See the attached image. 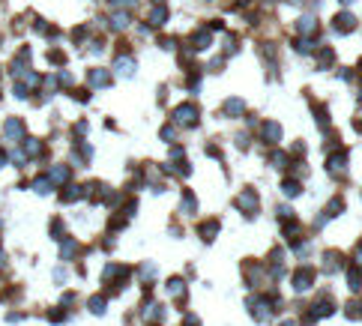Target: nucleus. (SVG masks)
I'll list each match as a JSON object with an SVG mask.
<instances>
[{
	"instance_id": "obj_5",
	"label": "nucleus",
	"mask_w": 362,
	"mask_h": 326,
	"mask_svg": "<svg viewBox=\"0 0 362 326\" xmlns=\"http://www.w3.org/2000/svg\"><path fill=\"white\" fill-rule=\"evenodd\" d=\"M69 177H72V165H54V168L48 171V180L54 183V189H57V186H66Z\"/></svg>"
},
{
	"instance_id": "obj_12",
	"label": "nucleus",
	"mask_w": 362,
	"mask_h": 326,
	"mask_svg": "<svg viewBox=\"0 0 362 326\" xmlns=\"http://www.w3.org/2000/svg\"><path fill=\"white\" fill-rule=\"evenodd\" d=\"M189 42H192V48H195V51H204V48H210L213 36H210V30L204 27V30H195V33H192V39H189Z\"/></svg>"
},
{
	"instance_id": "obj_39",
	"label": "nucleus",
	"mask_w": 362,
	"mask_h": 326,
	"mask_svg": "<svg viewBox=\"0 0 362 326\" xmlns=\"http://www.w3.org/2000/svg\"><path fill=\"white\" fill-rule=\"evenodd\" d=\"M356 266H362V246L356 249Z\"/></svg>"
},
{
	"instance_id": "obj_19",
	"label": "nucleus",
	"mask_w": 362,
	"mask_h": 326,
	"mask_svg": "<svg viewBox=\"0 0 362 326\" xmlns=\"http://www.w3.org/2000/svg\"><path fill=\"white\" fill-rule=\"evenodd\" d=\"M296 30L302 33V36H314V33H317V21H314L311 15H302L299 24H296Z\"/></svg>"
},
{
	"instance_id": "obj_30",
	"label": "nucleus",
	"mask_w": 362,
	"mask_h": 326,
	"mask_svg": "<svg viewBox=\"0 0 362 326\" xmlns=\"http://www.w3.org/2000/svg\"><path fill=\"white\" fill-rule=\"evenodd\" d=\"M51 236H54V239H66L63 236V222H60V219H51Z\"/></svg>"
},
{
	"instance_id": "obj_25",
	"label": "nucleus",
	"mask_w": 362,
	"mask_h": 326,
	"mask_svg": "<svg viewBox=\"0 0 362 326\" xmlns=\"http://www.w3.org/2000/svg\"><path fill=\"white\" fill-rule=\"evenodd\" d=\"M87 305H90V311H93V314H105V296H90V302H87Z\"/></svg>"
},
{
	"instance_id": "obj_42",
	"label": "nucleus",
	"mask_w": 362,
	"mask_h": 326,
	"mask_svg": "<svg viewBox=\"0 0 362 326\" xmlns=\"http://www.w3.org/2000/svg\"><path fill=\"white\" fill-rule=\"evenodd\" d=\"M341 3H344V6H350V3H353V0H341Z\"/></svg>"
},
{
	"instance_id": "obj_6",
	"label": "nucleus",
	"mask_w": 362,
	"mask_h": 326,
	"mask_svg": "<svg viewBox=\"0 0 362 326\" xmlns=\"http://www.w3.org/2000/svg\"><path fill=\"white\" fill-rule=\"evenodd\" d=\"M114 69H117V75L132 78V75H135V57H132V54H120V57L114 60Z\"/></svg>"
},
{
	"instance_id": "obj_32",
	"label": "nucleus",
	"mask_w": 362,
	"mask_h": 326,
	"mask_svg": "<svg viewBox=\"0 0 362 326\" xmlns=\"http://www.w3.org/2000/svg\"><path fill=\"white\" fill-rule=\"evenodd\" d=\"M153 275H156V263H144V266H141V278H147V281H150Z\"/></svg>"
},
{
	"instance_id": "obj_15",
	"label": "nucleus",
	"mask_w": 362,
	"mask_h": 326,
	"mask_svg": "<svg viewBox=\"0 0 362 326\" xmlns=\"http://www.w3.org/2000/svg\"><path fill=\"white\" fill-rule=\"evenodd\" d=\"M243 111H246V105H243V99H236V96H230L228 102L222 105V114H225V117H239Z\"/></svg>"
},
{
	"instance_id": "obj_29",
	"label": "nucleus",
	"mask_w": 362,
	"mask_h": 326,
	"mask_svg": "<svg viewBox=\"0 0 362 326\" xmlns=\"http://www.w3.org/2000/svg\"><path fill=\"white\" fill-rule=\"evenodd\" d=\"M311 48H314V42H311L308 36H302V39H296V51H299V54H308Z\"/></svg>"
},
{
	"instance_id": "obj_13",
	"label": "nucleus",
	"mask_w": 362,
	"mask_h": 326,
	"mask_svg": "<svg viewBox=\"0 0 362 326\" xmlns=\"http://www.w3.org/2000/svg\"><path fill=\"white\" fill-rule=\"evenodd\" d=\"M81 197H87V189H84V186H66V192H60V200H63V203H75V200H81Z\"/></svg>"
},
{
	"instance_id": "obj_43",
	"label": "nucleus",
	"mask_w": 362,
	"mask_h": 326,
	"mask_svg": "<svg viewBox=\"0 0 362 326\" xmlns=\"http://www.w3.org/2000/svg\"><path fill=\"white\" fill-rule=\"evenodd\" d=\"M153 3H162V0H153Z\"/></svg>"
},
{
	"instance_id": "obj_7",
	"label": "nucleus",
	"mask_w": 362,
	"mask_h": 326,
	"mask_svg": "<svg viewBox=\"0 0 362 326\" xmlns=\"http://www.w3.org/2000/svg\"><path fill=\"white\" fill-rule=\"evenodd\" d=\"M261 138L266 141V144H278V141H281V126L272 123V120H266V123L261 126Z\"/></svg>"
},
{
	"instance_id": "obj_37",
	"label": "nucleus",
	"mask_w": 362,
	"mask_h": 326,
	"mask_svg": "<svg viewBox=\"0 0 362 326\" xmlns=\"http://www.w3.org/2000/svg\"><path fill=\"white\" fill-rule=\"evenodd\" d=\"M72 99H78V102H87V99H90V93H87V90H72Z\"/></svg>"
},
{
	"instance_id": "obj_10",
	"label": "nucleus",
	"mask_w": 362,
	"mask_h": 326,
	"mask_svg": "<svg viewBox=\"0 0 362 326\" xmlns=\"http://www.w3.org/2000/svg\"><path fill=\"white\" fill-rule=\"evenodd\" d=\"M24 156L27 159H42L45 156V147L39 138H24Z\"/></svg>"
},
{
	"instance_id": "obj_3",
	"label": "nucleus",
	"mask_w": 362,
	"mask_h": 326,
	"mask_svg": "<svg viewBox=\"0 0 362 326\" xmlns=\"http://www.w3.org/2000/svg\"><path fill=\"white\" fill-rule=\"evenodd\" d=\"M236 207L252 219L255 213H258V192L255 189H246V192H239V197H236Z\"/></svg>"
},
{
	"instance_id": "obj_40",
	"label": "nucleus",
	"mask_w": 362,
	"mask_h": 326,
	"mask_svg": "<svg viewBox=\"0 0 362 326\" xmlns=\"http://www.w3.org/2000/svg\"><path fill=\"white\" fill-rule=\"evenodd\" d=\"M9 162V159H6V153H3V150H0V168H3V165Z\"/></svg>"
},
{
	"instance_id": "obj_9",
	"label": "nucleus",
	"mask_w": 362,
	"mask_h": 326,
	"mask_svg": "<svg viewBox=\"0 0 362 326\" xmlns=\"http://www.w3.org/2000/svg\"><path fill=\"white\" fill-rule=\"evenodd\" d=\"M329 174H332V177H344V174H347V156H344L341 150H338L335 156H329Z\"/></svg>"
},
{
	"instance_id": "obj_8",
	"label": "nucleus",
	"mask_w": 362,
	"mask_h": 326,
	"mask_svg": "<svg viewBox=\"0 0 362 326\" xmlns=\"http://www.w3.org/2000/svg\"><path fill=\"white\" fill-rule=\"evenodd\" d=\"M353 27H356V18H353L350 12L335 15V21H332V30H335V33H350Z\"/></svg>"
},
{
	"instance_id": "obj_26",
	"label": "nucleus",
	"mask_w": 362,
	"mask_h": 326,
	"mask_svg": "<svg viewBox=\"0 0 362 326\" xmlns=\"http://www.w3.org/2000/svg\"><path fill=\"white\" fill-rule=\"evenodd\" d=\"M281 192L288 197H296L299 195V183H296V180H285V183H281Z\"/></svg>"
},
{
	"instance_id": "obj_34",
	"label": "nucleus",
	"mask_w": 362,
	"mask_h": 326,
	"mask_svg": "<svg viewBox=\"0 0 362 326\" xmlns=\"http://www.w3.org/2000/svg\"><path fill=\"white\" fill-rule=\"evenodd\" d=\"M15 96H18V99H27V96H30V87H24V84H15Z\"/></svg>"
},
{
	"instance_id": "obj_11",
	"label": "nucleus",
	"mask_w": 362,
	"mask_h": 326,
	"mask_svg": "<svg viewBox=\"0 0 362 326\" xmlns=\"http://www.w3.org/2000/svg\"><path fill=\"white\" fill-rule=\"evenodd\" d=\"M216 233H219V222H216V219H207L204 225H197V236H200L204 242H213Z\"/></svg>"
},
{
	"instance_id": "obj_1",
	"label": "nucleus",
	"mask_w": 362,
	"mask_h": 326,
	"mask_svg": "<svg viewBox=\"0 0 362 326\" xmlns=\"http://www.w3.org/2000/svg\"><path fill=\"white\" fill-rule=\"evenodd\" d=\"M197 114H200V111H197V105L183 102V105H177V108H174V114H171V117H174V123H177V126H197Z\"/></svg>"
},
{
	"instance_id": "obj_36",
	"label": "nucleus",
	"mask_w": 362,
	"mask_h": 326,
	"mask_svg": "<svg viewBox=\"0 0 362 326\" xmlns=\"http://www.w3.org/2000/svg\"><path fill=\"white\" fill-rule=\"evenodd\" d=\"M162 48H165V51H177V39H168V36H165V39H162Z\"/></svg>"
},
{
	"instance_id": "obj_41",
	"label": "nucleus",
	"mask_w": 362,
	"mask_h": 326,
	"mask_svg": "<svg viewBox=\"0 0 362 326\" xmlns=\"http://www.w3.org/2000/svg\"><path fill=\"white\" fill-rule=\"evenodd\" d=\"M0 266H6V255L3 252H0Z\"/></svg>"
},
{
	"instance_id": "obj_14",
	"label": "nucleus",
	"mask_w": 362,
	"mask_h": 326,
	"mask_svg": "<svg viewBox=\"0 0 362 326\" xmlns=\"http://www.w3.org/2000/svg\"><path fill=\"white\" fill-rule=\"evenodd\" d=\"M341 266H344V258L338 252H327L324 255V272H338Z\"/></svg>"
},
{
	"instance_id": "obj_44",
	"label": "nucleus",
	"mask_w": 362,
	"mask_h": 326,
	"mask_svg": "<svg viewBox=\"0 0 362 326\" xmlns=\"http://www.w3.org/2000/svg\"><path fill=\"white\" fill-rule=\"evenodd\" d=\"M281 326H291V323H281Z\"/></svg>"
},
{
	"instance_id": "obj_35",
	"label": "nucleus",
	"mask_w": 362,
	"mask_h": 326,
	"mask_svg": "<svg viewBox=\"0 0 362 326\" xmlns=\"http://www.w3.org/2000/svg\"><path fill=\"white\" fill-rule=\"evenodd\" d=\"M174 135H177L174 126H162V141H174Z\"/></svg>"
},
{
	"instance_id": "obj_38",
	"label": "nucleus",
	"mask_w": 362,
	"mask_h": 326,
	"mask_svg": "<svg viewBox=\"0 0 362 326\" xmlns=\"http://www.w3.org/2000/svg\"><path fill=\"white\" fill-rule=\"evenodd\" d=\"M186 326H200V323H197V317H192V314H189V317H186Z\"/></svg>"
},
{
	"instance_id": "obj_31",
	"label": "nucleus",
	"mask_w": 362,
	"mask_h": 326,
	"mask_svg": "<svg viewBox=\"0 0 362 326\" xmlns=\"http://www.w3.org/2000/svg\"><path fill=\"white\" fill-rule=\"evenodd\" d=\"M347 317H353V320L362 317V302H350V305H347Z\"/></svg>"
},
{
	"instance_id": "obj_28",
	"label": "nucleus",
	"mask_w": 362,
	"mask_h": 326,
	"mask_svg": "<svg viewBox=\"0 0 362 326\" xmlns=\"http://www.w3.org/2000/svg\"><path fill=\"white\" fill-rule=\"evenodd\" d=\"M317 63H320V69H327L332 63V48H320L317 51Z\"/></svg>"
},
{
	"instance_id": "obj_17",
	"label": "nucleus",
	"mask_w": 362,
	"mask_h": 326,
	"mask_svg": "<svg viewBox=\"0 0 362 326\" xmlns=\"http://www.w3.org/2000/svg\"><path fill=\"white\" fill-rule=\"evenodd\" d=\"M165 21H168V6L156 3V6L150 9V24H153V27H162Z\"/></svg>"
},
{
	"instance_id": "obj_16",
	"label": "nucleus",
	"mask_w": 362,
	"mask_h": 326,
	"mask_svg": "<svg viewBox=\"0 0 362 326\" xmlns=\"http://www.w3.org/2000/svg\"><path fill=\"white\" fill-rule=\"evenodd\" d=\"M30 189L36 192V195H48V192L54 189V183L48 180V174H42V177H36V180H30Z\"/></svg>"
},
{
	"instance_id": "obj_23",
	"label": "nucleus",
	"mask_w": 362,
	"mask_h": 326,
	"mask_svg": "<svg viewBox=\"0 0 362 326\" xmlns=\"http://www.w3.org/2000/svg\"><path fill=\"white\" fill-rule=\"evenodd\" d=\"M75 252H78V242H75V239H63V246H60V261H69Z\"/></svg>"
},
{
	"instance_id": "obj_21",
	"label": "nucleus",
	"mask_w": 362,
	"mask_h": 326,
	"mask_svg": "<svg viewBox=\"0 0 362 326\" xmlns=\"http://www.w3.org/2000/svg\"><path fill=\"white\" fill-rule=\"evenodd\" d=\"M347 288H350V291H359L362 288V266H353V269L347 272Z\"/></svg>"
},
{
	"instance_id": "obj_27",
	"label": "nucleus",
	"mask_w": 362,
	"mask_h": 326,
	"mask_svg": "<svg viewBox=\"0 0 362 326\" xmlns=\"http://www.w3.org/2000/svg\"><path fill=\"white\" fill-rule=\"evenodd\" d=\"M48 63H54V66H63L66 63V54L60 51V48H51L48 51Z\"/></svg>"
},
{
	"instance_id": "obj_2",
	"label": "nucleus",
	"mask_w": 362,
	"mask_h": 326,
	"mask_svg": "<svg viewBox=\"0 0 362 326\" xmlns=\"http://www.w3.org/2000/svg\"><path fill=\"white\" fill-rule=\"evenodd\" d=\"M3 141H6V144L24 141V120H21V117H6V120H3Z\"/></svg>"
},
{
	"instance_id": "obj_24",
	"label": "nucleus",
	"mask_w": 362,
	"mask_h": 326,
	"mask_svg": "<svg viewBox=\"0 0 362 326\" xmlns=\"http://www.w3.org/2000/svg\"><path fill=\"white\" fill-rule=\"evenodd\" d=\"M195 207H197L195 195H192V192H183V207H180V210H183V213L189 216V213H195Z\"/></svg>"
},
{
	"instance_id": "obj_20",
	"label": "nucleus",
	"mask_w": 362,
	"mask_h": 326,
	"mask_svg": "<svg viewBox=\"0 0 362 326\" xmlns=\"http://www.w3.org/2000/svg\"><path fill=\"white\" fill-rule=\"evenodd\" d=\"M87 78H90V84H93V87H108V84H111V75H108L105 69H90V75H87Z\"/></svg>"
},
{
	"instance_id": "obj_4",
	"label": "nucleus",
	"mask_w": 362,
	"mask_h": 326,
	"mask_svg": "<svg viewBox=\"0 0 362 326\" xmlns=\"http://www.w3.org/2000/svg\"><path fill=\"white\" fill-rule=\"evenodd\" d=\"M311 284H314V269H311V266H299L294 272V291L302 294V291H308Z\"/></svg>"
},
{
	"instance_id": "obj_18",
	"label": "nucleus",
	"mask_w": 362,
	"mask_h": 326,
	"mask_svg": "<svg viewBox=\"0 0 362 326\" xmlns=\"http://www.w3.org/2000/svg\"><path fill=\"white\" fill-rule=\"evenodd\" d=\"M165 288H168V294L174 296V299H183V296H186V281H183V278H168Z\"/></svg>"
},
{
	"instance_id": "obj_33",
	"label": "nucleus",
	"mask_w": 362,
	"mask_h": 326,
	"mask_svg": "<svg viewBox=\"0 0 362 326\" xmlns=\"http://www.w3.org/2000/svg\"><path fill=\"white\" fill-rule=\"evenodd\" d=\"M48 320H51V323H63L66 314L60 311V308H54V311H48Z\"/></svg>"
},
{
	"instance_id": "obj_22",
	"label": "nucleus",
	"mask_w": 362,
	"mask_h": 326,
	"mask_svg": "<svg viewBox=\"0 0 362 326\" xmlns=\"http://www.w3.org/2000/svg\"><path fill=\"white\" fill-rule=\"evenodd\" d=\"M111 27L114 30H126L129 27V12H114L111 15Z\"/></svg>"
}]
</instances>
